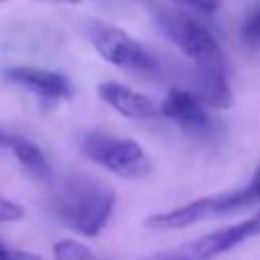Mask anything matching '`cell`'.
<instances>
[{
    "mask_svg": "<svg viewBox=\"0 0 260 260\" xmlns=\"http://www.w3.org/2000/svg\"><path fill=\"white\" fill-rule=\"evenodd\" d=\"M156 26L195 63V93L199 100L211 108H230L234 95L228 81V61L213 32L195 16L169 8L156 12Z\"/></svg>",
    "mask_w": 260,
    "mask_h": 260,
    "instance_id": "1",
    "label": "cell"
},
{
    "mask_svg": "<svg viewBox=\"0 0 260 260\" xmlns=\"http://www.w3.org/2000/svg\"><path fill=\"white\" fill-rule=\"evenodd\" d=\"M51 207L61 225L79 236L95 238L114 213L116 193L91 175L73 173L55 187Z\"/></svg>",
    "mask_w": 260,
    "mask_h": 260,
    "instance_id": "2",
    "label": "cell"
},
{
    "mask_svg": "<svg viewBox=\"0 0 260 260\" xmlns=\"http://www.w3.org/2000/svg\"><path fill=\"white\" fill-rule=\"evenodd\" d=\"M258 201H260V191L248 181L240 189L213 193L207 197L193 199L181 207H175V209H169L162 213H154V215L146 217L144 223L150 230H183V228L195 225V223L209 219V217L240 211V209L250 207Z\"/></svg>",
    "mask_w": 260,
    "mask_h": 260,
    "instance_id": "3",
    "label": "cell"
},
{
    "mask_svg": "<svg viewBox=\"0 0 260 260\" xmlns=\"http://www.w3.org/2000/svg\"><path fill=\"white\" fill-rule=\"evenodd\" d=\"M79 150L91 162L104 167L106 171L122 179H142L152 171L150 156L132 138L91 130L79 138Z\"/></svg>",
    "mask_w": 260,
    "mask_h": 260,
    "instance_id": "4",
    "label": "cell"
},
{
    "mask_svg": "<svg viewBox=\"0 0 260 260\" xmlns=\"http://www.w3.org/2000/svg\"><path fill=\"white\" fill-rule=\"evenodd\" d=\"M256 236H260V211H256L248 219L213 230L205 236H199L183 244H177L173 248L160 250L142 260H215L217 256L238 248L240 244Z\"/></svg>",
    "mask_w": 260,
    "mask_h": 260,
    "instance_id": "5",
    "label": "cell"
},
{
    "mask_svg": "<svg viewBox=\"0 0 260 260\" xmlns=\"http://www.w3.org/2000/svg\"><path fill=\"white\" fill-rule=\"evenodd\" d=\"M87 39L91 43V47L95 49V53L124 69L136 75H156L158 73V63L156 59L136 41L132 39L126 30L108 24V22H89L87 24Z\"/></svg>",
    "mask_w": 260,
    "mask_h": 260,
    "instance_id": "6",
    "label": "cell"
},
{
    "mask_svg": "<svg viewBox=\"0 0 260 260\" xmlns=\"http://www.w3.org/2000/svg\"><path fill=\"white\" fill-rule=\"evenodd\" d=\"M2 75L26 91L43 98V100H67L73 95V85L67 75L35 65H12L2 71Z\"/></svg>",
    "mask_w": 260,
    "mask_h": 260,
    "instance_id": "7",
    "label": "cell"
},
{
    "mask_svg": "<svg viewBox=\"0 0 260 260\" xmlns=\"http://www.w3.org/2000/svg\"><path fill=\"white\" fill-rule=\"evenodd\" d=\"M160 116L175 122L183 130L189 132H205L211 128V118L205 110V104L199 100L195 91L173 87L158 108Z\"/></svg>",
    "mask_w": 260,
    "mask_h": 260,
    "instance_id": "8",
    "label": "cell"
},
{
    "mask_svg": "<svg viewBox=\"0 0 260 260\" xmlns=\"http://www.w3.org/2000/svg\"><path fill=\"white\" fill-rule=\"evenodd\" d=\"M98 93L110 108H114L120 116L128 120L146 122V120H154L160 114L148 95L118 81H102L98 85Z\"/></svg>",
    "mask_w": 260,
    "mask_h": 260,
    "instance_id": "9",
    "label": "cell"
},
{
    "mask_svg": "<svg viewBox=\"0 0 260 260\" xmlns=\"http://www.w3.org/2000/svg\"><path fill=\"white\" fill-rule=\"evenodd\" d=\"M12 154L16 156V160L20 162V167L35 179L39 181H49L51 179V165L45 156V152L28 138L18 136V134H8L6 136V144Z\"/></svg>",
    "mask_w": 260,
    "mask_h": 260,
    "instance_id": "10",
    "label": "cell"
},
{
    "mask_svg": "<svg viewBox=\"0 0 260 260\" xmlns=\"http://www.w3.org/2000/svg\"><path fill=\"white\" fill-rule=\"evenodd\" d=\"M53 260H100V258L79 240L65 238L53 246Z\"/></svg>",
    "mask_w": 260,
    "mask_h": 260,
    "instance_id": "11",
    "label": "cell"
},
{
    "mask_svg": "<svg viewBox=\"0 0 260 260\" xmlns=\"http://www.w3.org/2000/svg\"><path fill=\"white\" fill-rule=\"evenodd\" d=\"M24 217V207L8 197L0 195V223H10V221H18Z\"/></svg>",
    "mask_w": 260,
    "mask_h": 260,
    "instance_id": "12",
    "label": "cell"
},
{
    "mask_svg": "<svg viewBox=\"0 0 260 260\" xmlns=\"http://www.w3.org/2000/svg\"><path fill=\"white\" fill-rule=\"evenodd\" d=\"M242 39L248 45H260V10H256L242 26Z\"/></svg>",
    "mask_w": 260,
    "mask_h": 260,
    "instance_id": "13",
    "label": "cell"
},
{
    "mask_svg": "<svg viewBox=\"0 0 260 260\" xmlns=\"http://www.w3.org/2000/svg\"><path fill=\"white\" fill-rule=\"evenodd\" d=\"M0 260H41V258L28 250H16L0 242Z\"/></svg>",
    "mask_w": 260,
    "mask_h": 260,
    "instance_id": "14",
    "label": "cell"
},
{
    "mask_svg": "<svg viewBox=\"0 0 260 260\" xmlns=\"http://www.w3.org/2000/svg\"><path fill=\"white\" fill-rule=\"evenodd\" d=\"M177 2H181V4H185L189 8H193V10H197L201 14H213L221 6V0H177Z\"/></svg>",
    "mask_w": 260,
    "mask_h": 260,
    "instance_id": "15",
    "label": "cell"
},
{
    "mask_svg": "<svg viewBox=\"0 0 260 260\" xmlns=\"http://www.w3.org/2000/svg\"><path fill=\"white\" fill-rule=\"evenodd\" d=\"M250 183L260 191V165L256 167V171H254V175H252V179H250Z\"/></svg>",
    "mask_w": 260,
    "mask_h": 260,
    "instance_id": "16",
    "label": "cell"
},
{
    "mask_svg": "<svg viewBox=\"0 0 260 260\" xmlns=\"http://www.w3.org/2000/svg\"><path fill=\"white\" fill-rule=\"evenodd\" d=\"M6 136H8V134H4V132L0 130V144H6Z\"/></svg>",
    "mask_w": 260,
    "mask_h": 260,
    "instance_id": "17",
    "label": "cell"
},
{
    "mask_svg": "<svg viewBox=\"0 0 260 260\" xmlns=\"http://www.w3.org/2000/svg\"><path fill=\"white\" fill-rule=\"evenodd\" d=\"M61 2H75V4H77V2H81V0H61Z\"/></svg>",
    "mask_w": 260,
    "mask_h": 260,
    "instance_id": "18",
    "label": "cell"
},
{
    "mask_svg": "<svg viewBox=\"0 0 260 260\" xmlns=\"http://www.w3.org/2000/svg\"><path fill=\"white\" fill-rule=\"evenodd\" d=\"M0 2H4V0H0Z\"/></svg>",
    "mask_w": 260,
    "mask_h": 260,
    "instance_id": "19",
    "label": "cell"
}]
</instances>
